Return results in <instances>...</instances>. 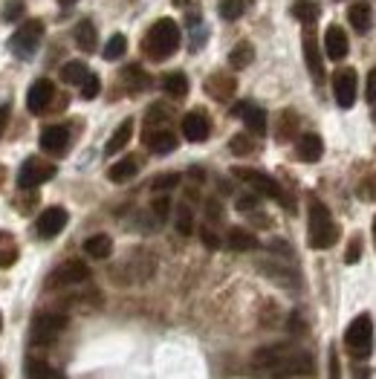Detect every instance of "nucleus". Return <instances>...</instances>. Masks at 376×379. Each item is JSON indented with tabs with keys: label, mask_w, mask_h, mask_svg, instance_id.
<instances>
[{
	"label": "nucleus",
	"mask_w": 376,
	"mask_h": 379,
	"mask_svg": "<svg viewBox=\"0 0 376 379\" xmlns=\"http://www.w3.org/2000/svg\"><path fill=\"white\" fill-rule=\"evenodd\" d=\"M257 368H264L272 376H295V373H313V357L307 350L293 345H269L255 353Z\"/></svg>",
	"instance_id": "f257e3e1"
},
{
	"label": "nucleus",
	"mask_w": 376,
	"mask_h": 379,
	"mask_svg": "<svg viewBox=\"0 0 376 379\" xmlns=\"http://www.w3.org/2000/svg\"><path fill=\"white\" fill-rule=\"evenodd\" d=\"M180 27L171 18H159L154 27L148 29L145 41H142V50L151 61H166L180 50Z\"/></svg>",
	"instance_id": "f03ea898"
},
{
	"label": "nucleus",
	"mask_w": 376,
	"mask_h": 379,
	"mask_svg": "<svg viewBox=\"0 0 376 379\" xmlns=\"http://www.w3.org/2000/svg\"><path fill=\"white\" fill-rule=\"evenodd\" d=\"M307 241L313 249H330L339 241V229L333 223V215L321 200L310 203V226H307Z\"/></svg>",
	"instance_id": "7ed1b4c3"
},
{
	"label": "nucleus",
	"mask_w": 376,
	"mask_h": 379,
	"mask_svg": "<svg viewBox=\"0 0 376 379\" xmlns=\"http://www.w3.org/2000/svg\"><path fill=\"white\" fill-rule=\"evenodd\" d=\"M344 345H347V353L354 359H368L370 350H373V321L370 316H356L350 321L347 333H344Z\"/></svg>",
	"instance_id": "20e7f679"
},
{
	"label": "nucleus",
	"mask_w": 376,
	"mask_h": 379,
	"mask_svg": "<svg viewBox=\"0 0 376 379\" xmlns=\"http://www.w3.org/2000/svg\"><path fill=\"white\" fill-rule=\"evenodd\" d=\"M231 174L238 177V180H243L249 188H255L257 194L272 197V200H278V203H284V206H287V194H284V188H281L269 174L257 171V168H231Z\"/></svg>",
	"instance_id": "39448f33"
},
{
	"label": "nucleus",
	"mask_w": 376,
	"mask_h": 379,
	"mask_svg": "<svg viewBox=\"0 0 376 379\" xmlns=\"http://www.w3.org/2000/svg\"><path fill=\"white\" fill-rule=\"evenodd\" d=\"M64 330H67V316L64 313H41L32 321V345H38V347L53 345Z\"/></svg>",
	"instance_id": "423d86ee"
},
{
	"label": "nucleus",
	"mask_w": 376,
	"mask_h": 379,
	"mask_svg": "<svg viewBox=\"0 0 376 379\" xmlns=\"http://www.w3.org/2000/svg\"><path fill=\"white\" fill-rule=\"evenodd\" d=\"M41 38H43V23L41 20H27L12 35V53L18 58H32L38 53V46H41Z\"/></svg>",
	"instance_id": "0eeeda50"
},
{
	"label": "nucleus",
	"mask_w": 376,
	"mask_h": 379,
	"mask_svg": "<svg viewBox=\"0 0 376 379\" xmlns=\"http://www.w3.org/2000/svg\"><path fill=\"white\" fill-rule=\"evenodd\" d=\"M90 278V270L84 260H67V264L55 267V272L46 278V287L50 290H67V287H79Z\"/></svg>",
	"instance_id": "6e6552de"
},
{
	"label": "nucleus",
	"mask_w": 376,
	"mask_h": 379,
	"mask_svg": "<svg viewBox=\"0 0 376 379\" xmlns=\"http://www.w3.org/2000/svg\"><path fill=\"white\" fill-rule=\"evenodd\" d=\"M53 177H55V165L53 162H46L41 157H29L18 171V185L20 188H38L43 182H50Z\"/></svg>",
	"instance_id": "1a4fd4ad"
},
{
	"label": "nucleus",
	"mask_w": 376,
	"mask_h": 379,
	"mask_svg": "<svg viewBox=\"0 0 376 379\" xmlns=\"http://www.w3.org/2000/svg\"><path fill=\"white\" fill-rule=\"evenodd\" d=\"M67 220H69L67 208H61V206H50V208H43V211H41V218L35 220V232H38V238H43V241L55 238V234H61V232H64Z\"/></svg>",
	"instance_id": "9d476101"
},
{
	"label": "nucleus",
	"mask_w": 376,
	"mask_h": 379,
	"mask_svg": "<svg viewBox=\"0 0 376 379\" xmlns=\"http://www.w3.org/2000/svg\"><path fill=\"white\" fill-rule=\"evenodd\" d=\"M333 96H336V105L344 110L356 105V69L344 67L333 76Z\"/></svg>",
	"instance_id": "9b49d317"
},
{
	"label": "nucleus",
	"mask_w": 376,
	"mask_h": 379,
	"mask_svg": "<svg viewBox=\"0 0 376 379\" xmlns=\"http://www.w3.org/2000/svg\"><path fill=\"white\" fill-rule=\"evenodd\" d=\"M231 113L241 116L243 125L249 128V133H255V136H264L267 133V113H264V107H257L252 102H241V105H234Z\"/></svg>",
	"instance_id": "f8f14e48"
},
{
	"label": "nucleus",
	"mask_w": 376,
	"mask_h": 379,
	"mask_svg": "<svg viewBox=\"0 0 376 379\" xmlns=\"http://www.w3.org/2000/svg\"><path fill=\"white\" fill-rule=\"evenodd\" d=\"M208 133H211V122L203 110H192L182 116V136L188 142H206Z\"/></svg>",
	"instance_id": "ddd939ff"
},
{
	"label": "nucleus",
	"mask_w": 376,
	"mask_h": 379,
	"mask_svg": "<svg viewBox=\"0 0 376 379\" xmlns=\"http://www.w3.org/2000/svg\"><path fill=\"white\" fill-rule=\"evenodd\" d=\"M53 96H55V87H53L50 79L32 81V87H29V93H27V107H29V113H43L46 107H50Z\"/></svg>",
	"instance_id": "4468645a"
},
{
	"label": "nucleus",
	"mask_w": 376,
	"mask_h": 379,
	"mask_svg": "<svg viewBox=\"0 0 376 379\" xmlns=\"http://www.w3.org/2000/svg\"><path fill=\"white\" fill-rule=\"evenodd\" d=\"M347 50H350L347 32L342 27H336V23H333V27H327V32H324V53H327V58L342 61L347 55Z\"/></svg>",
	"instance_id": "2eb2a0df"
},
{
	"label": "nucleus",
	"mask_w": 376,
	"mask_h": 379,
	"mask_svg": "<svg viewBox=\"0 0 376 379\" xmlns=\"http://www.w3.org/2000/svg\"><path fill=\"white\" fill-rule=\"evenodd\" d=\"M304 61H307V69L316 81L324 79V58H321V50H318V38L307 29L304 32Z\"/></svg>",
	"instance_id": "dca6fc26"
},
{
	"label": "nucleus",
	"mask_w": 376,
	"mask_h": 379,
	"mask_svg": "<svg viewBox=\"0 0 376 379\" xmlns=\"http://www.w3.org/2000/svg\"><path fill=\"white\" fill-rule=\"evenodd\" d=\"M69 145V131L64 125H50V128H43L41 133V148L46 154H64Z\"/></svg>",
	"instance_id": "f3484780"
},
{
	"label": "nucleus",
	"mask_w": 376,
	"mask_h": 379,
	"mask_svg": "<svg viewBox=\"0 0 376 379\" xmlns=\"http://www.w3.org/2000/svg\"><path fill=\"white\" fill-rule=\"evenodd\" d=\"M145 145L154 154H171V151H177V136L168 128H151V131H145Z\"/></svg>",
	"instance_id": "a211bd4d"
},
{
	"label": "nucleus",
	"mask_w": 376,
	"mask_h": 379,
	"mask_svg": "<svg viewBox=\"0 0 376 379\" xmlns=\"http://www.w3.org/2000/svg\"><path fill=\"white\" fill-rule=\"evenodd\" d=\"M295 154H298L301 162H318L321 154H324V142H321V136H318V133H304V136H298V142H295Z\"/></svg>",
	"instance_id": "6ab92c4d"
},
{
	"label": "nucleus",
	"mask_w": 376,
	"mask_h": 379,
	"mask_svg": "<svg viewBox=\"0 0 376 379\" xmlns=\"http://www.w3.org/2000/svg\"><path fill=\"white\" fill-rule=\"evenodd\" d=\"M226 246L234 249V252H252V249H257V238H255L249 229L234 226V229H229V234H226Z\"/></svg>",
	"instance_id": "aec40b11"
},
{
	"label": "nucleus",
	"mask_w": 376,
	"mask_h": 379,
	"mask_svg": "<svg viewBox=\"0 0 376 379\" xmlns=\"http://www.w3.org/2000/svg\"><path fill=\"white\" fill-rule=\"evenodd\" d=\"M130 136H133V119H125L119 128L113 131V136L107 139V145H105V154L107 157H113V154H119L128 142H130Z\"/></svg>",
	"instance_id": "412c9836"
},
{
	"label": "nucleus",
	"mask_w": 376,
	"mask_h": 379,
	"mask_svg": "<svg viewBox=\"0 0 376 379\" xmlns=\"http://www.w3.org/2000/svg\"><path fill=\"white\" fill-rule=\"evenodd\" d=\"M206 90H208V96H215L217 102H226L231 93H234V79H229L223 73H215V76L206 81Z\"/></svg>",
	"instance_id": "4be33fe9"
},
{
	"label": "nucleus",
	"mask_w": 376,
	"mask_h": 379,
	"mask_svg": "<svg viewBox=\"0 0 376 379\" xmlns=\"http://www.w3.org/2000/svg\"><path fill=\"white\" fill-rule=\"evenodd\" d=\"M84 252H87L90 258H96V260L110 258V252H113L110 234H93V238H87V241H84Z\"/></svg>",
	"instance_id": "5701e85b"
},
{
	"label": "nucleus",
	"mask_w": 376,
	"mask_h": 379,
	"mask_svg": "<svg viewBox=\"0 0 376 379\" xmlns=\"http://www.w3.org/2000/svg\"><path fill=\"white\" fill-rule=\"evenodd\" d=\"M318 15H321V6L316 4V0H295L293 4V18L301 20L304 27H310L313 20H318Z\"/></svg>",
	"instance_id": "b1692460"
},
{
	"label": "nucleus",
	"mask_w": 376,
	"mask_h": 379,
	"mask_svg": "<svg viewBox=\"0 0 376 379\" xmlns=\"http://www.w3.org/2000/svg\"><path fill=\"white\" fill-rule=\"evenodd\" d=\"M76 44H79V50H84V53L96 50L99 38H96V27H93V20H81L76 27Z\"/></svg>",
	"instance_id": "393cba45"
},
{
	"label": "nucleus",
	"mask_w": 376,
	"mask_h": 379,
	"mask_svg": "<svg viewBox=\"0 0 376 379\" xmlns=\"http://www.w3.org/2000/svg\"><path fill=\"white\" fill-rule=\"evenodd\" d=\"M136 171H139L136 159H133V157H128V159H119L116 165H110L107 177H110L113 182H128V180H133V177H136Z\"/></svg>",
	"instance_id": "a878e982"
},
{
	"label": "nucleus",
	"mask_w": 376,
	"mask_h": 379,
	"mask_svg": "<svg viewBox=\"0 0 376 379\" xmlns=\"http://www.w3.org/2000/svg\"><path fill=\"white\" fill-rule=\"evenodd\" d=\"M87 76H90V69H87V64H84V61H69V64H64V67H61V79H64L67 84L81 87V84L87 81Z\"/></svg>",
	"instance_id": "bb28decb"
},
{
	"label": "nucleus",
	"mask_w": 376,
	"mask_h": 379,
	"mask_svg": "<svg viewBox=\"0 0 376 379\" xmlns=\"http://www.w3.org/2000/svg\"><path fill=\"white\" fill-rule=\"evenodd\" d=\"M350 18V27H354L356 32H368L370 29V6L368 4H354L347 12Z\"/></svg>",
	"instance_id": "cd10ccee"
},
{
	"label": "nucleus",
	"mask_w": 376,
	"mask_h": 379,
	"mask_svg": "<svg viewBox=\"0 0 376 379\" xmlns=\"http://www.w3.org/2000/svg\"><path fill=\"white\" fill-rule=\"evenodd\" d=\"M162 90H166L171 99H185V93H188V79H185L182 73H168L166 79H162Z\"/></svg>",
	"instance_id": "c85d7f7f"
},
{
	"label": "nucleus",
	"mask_w": 376,
	"mask_h": 379,
	"mask_svg": "<svg viewBox=\"0 0 376 379\" xmlns=\"http://www.w3.org/2000/svg\"><path fill=\"white\" fill-rule=\"evenodd\" d=\"M174 226L180 234H192L194 232V211L188 203H180L177 206V215H174Z\"/></svg>",
	"instance_id": "c756f323"
},
{
	"label": "nucleus",
	"mask_w": 376,
	"mask_h": 379,
	"mask_svg": "<svg viewBox=\"0 0 376 379\" xmlns=\"http://www.w3.org/2000/svg\"><path fill=\"white\" fill-rule=\"evenodd\" d=\"M252 58H255V50H252V44H238L234 50L229 53V64L234 67V69H243V67H249L252 64Z\"/></svg>",
	"instance_id": "7c9ffc66"
},
{
	"label": "nucleus",
	"mask_w": 376,
	"mask_h": 379,
	"mask_svg": "<svg viewBox=\"0 0 376 379\" xmlns=\"http://www.w3.org/2000/svg\"><path fill=\"white\" fill-rule=\"evenodd\" d=\"M125 53H128V38H125L122 32L110 35V41L105 44V58H107V61H116V58H122Z\"/></svg>",
	"instance_id": "2f4dec72"
},
{
	"label": "nucleus",
	"mask_w": 376,
	"mask_h": 379,
	"mask_svg": "<svg viewBox=\"0 0 376 379\" xmlns=\"http://www.w3.org/2000/svg\"><path fill=\"white\" fill-rule=\"evenodd\" d=\"M27 379H64L55 368H50L46 362H38V359H32L29 365H27Z\"/></svg>",
	"instance_id": "473e14b6"
},
{
	"label": "nucleus",
	"mask_w": 376,
	"mask_h": 379,
	"mask_svg": "<svg viewBox=\"0 0 376 379\" xmlns=\"http://www.w3.org/2000/svg\"><path fill=\"white\" fill-rule=\"evenodd\" d=\"M122 79L128 81V87L133 90V93H139V90H145L148 84H151V79L142 73V67H128L125 73H122Z\"/></svg>",
	"instance_id": "72a5a7b5"
},
{
	"label": "nucleus",
	"mask_w": 376,
	"mask_h": 379,
	"mask_svg": "<svg viewBox=\"0 0 376 379\" xmlns=\"http://www.w3.org/2000/svg\"><path fill=\"white\" fill-rule=\"evenodd\" d=\"M243 12H246V0H220L223 20H238Z\"/></svg>",
	"instance_id": "f704fd0d"
},
{
	"label": "nucleus",
	"mask_w": 376,
	"mask_h": 379,
	"mask_svg": "<svg viewBox=\"0 0 376 379\" xmlns=\"http://www.w3.org/2000/svg\"><path fill=\"white\" fill-rule=\"evenodd\" d=\"M151 211H154L156 223H162V220L168 218V211H171V197H166V194H162V197H156V200L151 203Z\"/></svg>",
	"instance_id": "c9c22d12"
},
{
	"label": "nucleus",
	"mask_w": 376,
	"mask_h": 379,
	"mask_svg": "<svg viewBox=\"0 0 376 379\" xmlns=\"http://www.w3.org/2000/svg\"><path fill=\"white\" fill-rule=\"evenodd\" d=\"M99 90H102V81H99V76H87V81L81 84V99H96L99 96Z\"/></svg>",
	"instance_id": "e433bc0d"
},
{
	"label": "nucleus",
	"mask_w": 376,
	"mask_h": 379,
	"mask_svg": "<svg viewBox=\"0 0 376 379\" xmlns=\"http://www.w3.org/2000/svg\"><path fill=\"white\" fill-rule=\"evenodd\" d=\"M166 119H168L166 107H162V105H154V107L148 110V119H145V122H148V131H151L154 125H156V128H162V122H166Z\"/></svg>",
	"instance_id": "4c0bfd02"
},
{
	"label": "nucleus",
	"mask_w": 376,
	"mask_h": 379,
	"mask_svg": "<svg viewBox=\"0 0 376 379\" xmlns=\"http://www.w3.org/2000/svg\"><path fill=\"white\" fill-rule=\"evenodd\" d=\"M177 182H180V174H162V177H156L151 182V188L154 192H168V188H174Z\"/></svg>",
	"instance_id": "58836bf2"
},
{
	"label": "nucleus",
	"mask_w": 376,
	"mask_h": 379,
	"mask_svg": "<svg viewBox=\"0 0 376 379\" xmlns=\"http://www.w3.org/2000/svg\"><path fill=\"white\" fill-rule=\"evenodd\" d=\"M229 148H231L234 154H252V151H255V145H252L249 136H234V139L229 142Z\"/></svg>",
	"instance_id": "ea45409f"
},
{
	"label": "nucleus",
	"mask_w": 376,
	"mask_h": 379,
	"mask_svg": "<svg viewBox=\"0 0 376 379\" xmlns=\"http://www.w3.org/2000/svg\"><path fill=\"white\" fill-rule=\"evenodd\" d=\"M15 260H18V249L12 244H6L4 249H0V270H9Z\"/></svg>",
	"instance_id": "a19ab883"
},
{
	"label": "nucleus",
	"mask_w": 376,
	"mask_h": 379,
	"mask_svg": "<svg viewBox=\"0 0 376 379\" xmlns=\"http://www.w3.org/2000/svg\"><path fill=\"white\" fill-rule=\"evenodd\" d=\"M23 15V4L20 0H9L6 9H4V20H18Z\"/></svg>",
	"instance_id": "79ce46f5"
},
{
	"label": "nucleus",
	"mask_w": 376,
	"mask_h": 379,
	"mask_svg": "<svg viewBox=\"0 0 376 379\" xmlns=\"http://www.w3.org/2000/svg\"><path fill=\"white\" fill-rule=\"evenodd\" d=\"M359 255H362V241H359V238H354V241H350V246H347L344 260H347V264H356Z\"/></svg>",
	"instance_id": "37998d69"
},
{
	"label": "nucleus",
	"mask_w": 376,
	"mask_h": 379,
	"mask_svg": "<svg viewBox=\"0 0 376 379\" xmlns=\"http://www.w3.org/2000/svg\"><path fill=\"white\" fill-rule=\"evenodd\" d=\"M293 122H295V116H293L290 110H287L284 116H281V133H278L281 139H290V133H293V128H290V125H293Z\"/></svg>",
	"instance_id": "c03bdc74"
},
{
	"label": "nucleus",
	"mask_w": 376,
	"mask_h": 379,
	"mask_svg": "<svg viewBox=\"0 0 376 379\" xmlns=\"http://www.w3.org/2000/svg\"><path fill=\"white\" fill-rule=\"evenodd\" d=\"M200 238H203V244H206L208 249H217V246H220V238H217V234L211 232L208 226H206V229H200Z\"/></svg>",
	"instance_id": "a18cd8bd"
},
{
	"label": "nucleus",
	"mask_w": 376,
	"mask_h": 379,
	"mask_svg": "<svg viewBox=\"0 0 376 379\" xmlns=\"http://www.w3.org/2000/svg\"><path fill=\"white\" fill-rule=\"evenodd\" d=\"M327 362H330V379H342V365H339V353L336 350L327 353Z\"/></svg>",
	"instance_id": "49530a36"
},
{
	"label": "nucleus",
	"mask_w": 376,
	"mask_h": 379,
	"mask_svg": "<svg viewBox=\"0 0 376 379\" xmlns=\"http://www.w3.org/2000/svg\"><path fill=\"white\" fill-rule=\"evenodd\" d=\"M9 113H12V107H9V102H4L0 105V139H4V133L9 128Z\"/></svg>",
	"instance_id": "de8ad7c7"
},
{
	"label": "nucleus",
	"mask_w": 376,
	"mask_h": 379,
	"mask_svg": "<svg viewBox=\"0 0 376 379\" xmlns=\"http://www.w3.org/2000/svg\"><path fill=\"white\" fill-rule=\"evenodd\" d=\"M365 96H368V102H376V69H370V76H368Z\"/></svg>",
	"instance_id": "09e8293b"
},
{
	"label": "nucleus",
	"mask_w": 376,
	"mask_h": 379,
	"mask_svg": "<svg viewBox=\"0 0 376 379\" xmlns=\"http://www.w3.org/2000/svg\"><path fill=\"white\" fill-rule=\"evenodd\" d=\"M206 211H208V218H211V220H220V218H223V208H220V203H217V200H208Z\"/></svg>",
	"instance_id": "8fccbe9b"
},
{
	"label": "nucleus",
	"mask_w": 376,
	"mask_h": 379,
	"mask_svg": "<svg viewBox=\"0 0 376 379\" xmlns=\"http://www.w3.org/2000/svg\"><path fill=\"white\" fill-rule=\"evenodd\" d=\"M257 206V197H252V194H243V197H238V208L241 211H252Z\"/></svg>",
	"instance_id": "3c124183"
},
{
	"label": "nucleus",
	"mask_w": 376,
	"mask_h": 379,
	"mask_svg": "<svg viewBox=\"0 0 376 379\" xmlns=\"http://www.w3.org/2000/svg\"><path fill=\"white\" fill-rule=\"evenodd\" d=\"M290 330H293V333H304V324H301V316L298 313L290 316Z\"/></svg>",
	"instance_id": "603ef678"
},
{
	"label": "nucleus",
	"mask_w": 376,
	"mask_h": 379,
	"mask_svg": "<svg viewBox=\"0 0 376 379\" xmlns=\"http://www.w3.org/2000/svg\"><path fill=\"white\" fill-rule=\"evenodd\" d=\"M58 4H61V6H73V4H76V0H58Z\"/></svg>",
	"instance_id": "864d4df0"
},
{
	"label": "nucleus",
	"mask_w": 376,
	"mask_h": 379,
	"mask_svg": "<svg viewBox=\"0 0 376 379\" xmlns=\"http://www.w3.org/2000/svg\"><path fill=\"white\" fill-rule=\"evenodd\" d=\"M373 244H376V218H373Z\"/></svg>",
	"instance_id": "5fc2aeb1"
},
{
	"label": "nucleus",
	"mask_w": 376,
	"mask_h": 379,
	"mask_svg": "<svg viewBox=\"0 0 376 379\" xmlns=\"http://www.w3.org/2000/svg\"><path fill=\"white\" fill-rule=\"evenodd\" d=\"M0 330H4V316H0Z\"/></svg>",
	"instance_id": "6e6d98bb"
},
{
	"label": "nucleus",
	"mask_w": 376,
	"mask_h": 379,
	"mask_svg": "<svg viewBox=\"0 0 376 379\" xmlns=\"http://www.w3.org/2000/svg\"><path fill=\"white\" fill-rule=\"evenodd\" d=\"M0 379H4V368H0Z\"/></svg>",
	"instance_id": "4d7b16f0"
}]
</instances>
